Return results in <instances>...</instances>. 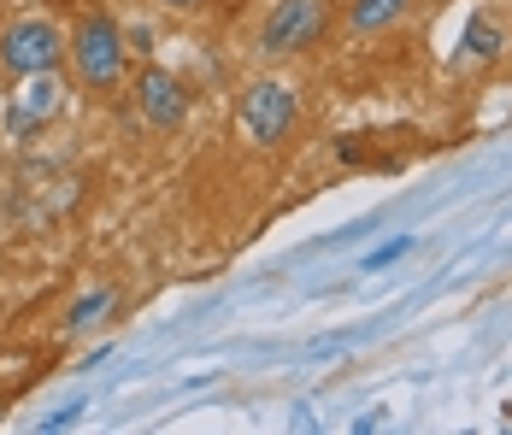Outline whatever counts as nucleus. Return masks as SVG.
<instances>
[{"label":"nucleus","mask_w":512,"mask_h":435,"mask_svg":"<svg viewBox=\"0 0 512 435\" xmlns=\"http://www.w3.org/2000/svg\"><path fill=\"white\" fill-rule=\"evenodd\" d=\"M71 65H77V83L89 89H112L124 77V36L112 18H89L77 36H71Z\"/></svg>","instance_id":"nucleus-1"},{"label":"nucleus","mask_w":512,"mask_h":435,"mask_svg":"<svg viewBox=\"0 0 512 435\" xmlns=\"http://www.w3.org/2000/svg\"><path fill=\"white\" fill-rule=\"evenodd\" d=\"M242 130H248V142H259V147H277L289 130H295V95L277 83V77H259L254 89L242 95Z\"/></svg>","instance_id":"nucleus-2"},{"label":"nucleus","mask_w":512,"mask_h":435,"mask_svg":"<svg viewBox=\"0 0 512 435\" xmlns=\"http://www.w3.org/2000/svg\"><path fill=\"white\" fill-rule=\"evenodd\" d=\"M59 30H53L48 18H24V24H12V30H0V65L6 71H18V77H36V71H53L59 65Z\"/></svg>","instance_id":"nucleus-3"},{"label":"nucleus","mask_w":512,"mask_h":435,"mask_svg":"<svg viewBox=\"0 0 512 435\" xmlns=\"http://www.w3.org/2000/svg\"><path fill=\"white\" fill-rule=\"evenodd\" d=\"M312 36H324V6L318 0H283L265 18V48L271 53H295V48H307Z\"/></svg>","instance_id":"nucleus-4"},{"label":"nucleus","mask_w":512,"mask_h":435,"mask_svg":"<svg viewBox=\"0 0 512 435\" xmlns=\"http://www.w3.org/2000/svg\"><path fill=\"white\" fill-rule=\"evenodd\" d=\"M142 112H148L154 130H177V124L189 118V95H183V83H177L171 71H148V77H142Z\"/></svg>","instance_id":"nucleus-5"},{"label":"nucleus","mask_w":512,"mask_h":435,"mask_svg":"<svg viewBox=\"0 0 512 435\" xmlns=\"http://www.w3.org/2000/svg\"><path fill=\"white\" fill-rule=\"evenodd\" d=\"M53 106H59V83H53V71H36V77H30V89H24V112H18V124L48 118Z\"/></svg>","instance_id":"nucleus-6"},{"label":"nucleus","mask_w":512,"mask_h":435,"mask_svg":"<svg viewBox=\"0 0 512 435\" xmlns=\"http://www.w3.org/2000/svg\"><path fill=\"white\" fill-rule=\"evenodd\" d=\"M401 6H407V0H354V18H348V24H354V36H371V30H383Z\"/></svg>","instance_id":"nucleus-7"},{"label":"nucleus","mask_w":512,"mask_h":435,"mask_svg":"<svg viewBox=\"0 0 512 435\" xmlns=\"http://www.w3.org/2000/svg\"><path fill=\"white\" fill-rule=\"evenodd\" d=\"M106 312H112V289H95V294H83V300H77V306L65 312V330L77 336V330H89V324H95V318H106Z\"/></svg>","instance_id":"nucleus-8"},{"label":"nucleus","mask_w":512,"mask_h":435,"mask_svg":"<svg viewBox=\"0 0 512 435\" xmlns=\"http://www.w3.org/2000/svg\"><path fill=\"white\" fill-rule=\"evenodd\" d=\"M401 253H412V236H395V242H383L371 259H365V271H383V265H395Z\"/></svg>","instance_id":"nucleus-9"},{"label":"nucleus","mask_w":512,"mask_h":435,"mask_svg":"<svg viewBox=\"0 0 512 435\" xmlns=\"http://www.w3.org/2000/svg\"><path fill=\"white\" fill-rule=\"evenodd\" d=\"M77 412H83V400H71L65 412H53L48 424H42V435H48V430H65V424H77Z\"/></svg>","instance_id":"nucleus-10"},{"label":"nucleus","mask_w":512,"mask_h":435,"mask_svg":"<svg viewBox=\"0 0 512 435\" xmlns=\"http://www.w3.org/2000/svg\"><path fill=\"white\" fill-rule=\"evenodd\" d=\"M165 6H195V0H165Z\"/></svg>","instance_id":"nucleus-11"}]
</instances>
